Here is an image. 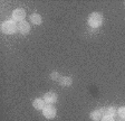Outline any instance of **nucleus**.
<instances>
[{
	"instance_id": "obj_1",
	"label": "nucleus",
	"mask_w": 125,
	"mask_h": 121,
	"mask_svg": "<svg viewBox=\"0 0 125 121\" xmlns=\"http://www.w3.org/2000/svg\"><path fill=\"white\" fill-rule=\"evenodd\" d=\"M17 30H18V25L15 23V20H7L1 24V32L3 34H15Z\"/></svg>"
},
{
	"instance_id": "obj_2",
	"label": "nucleus",
	"mask_w": 125,
	"mask_h": 121,
	"mask_svg": "<svg viewBox=\"0 0 125 121\" xmlns=\"http://www.w3.org/2000/svg\"><path fill=\"white\" fill-rule=\"evenodd\" d=\"M102 23H103V17H102L101 13L98 12H93L91 13V16L88 17V25L93 28H98L102 26Z\"/></svg>"
},
{
	"instance_id": "obj_3",
	"label": "nucleus",
	"mask_w": 125,
	"mask_h": 121,
	"mask_svg": "<svg viewBox=\"0 0 125 121\" xmlns=\"http://www.w3.org/2000/svg\"><path fill=\"white\" fill-rule=\"evenodd\" d=\"M56 114H57V110L52 104L45 105V108L42 109V116L46 119H54L56 117Z\"/></svg>"
},
{
	"instance_id": "obj_4",
	"label": "nucleus",
	"mask_w": 125,
	"mask_h": 121,
	"mask_svg": "<svg viewBox=\"0 0 125 121\" xmlns=\"http://www.w3.org/2000/svg\"><path fill=\"white\" fill-rule=\"evenodd\" d=\"M25 17H26V11L23 10V9L18 8L12 11V20L21 23V21H23Z\"/></svg>"
},
{
	"instance_id": "obj_5",
	"label": "nucleus",
	"mask_w": 125,
	"mask_h": 121,
	"mask_svg": "<svg viewBox=\"0 0 125 121\" xmlns=\"http://www.w3.org/2000/svg\"><path fill=\"white\" fill-rule=\"evenodd\" d=\"M18 30L20 34L22 35H26L29 33V30H30V25H29L28 21H21V23H19L18 24Z\"/></svg>"
},
{
	"instance_id": "obj_6",
	"label": "nucleus",
	"mask_w": 125,
	"mask_h": 121,
	"mask_svg": "<svg viewBox=\"0 0 125 121\" xmlns=\"http://www.w3.org/2000/svg\"><path fill=\"white\" fill-rule=\"evenodd\" d=\"M44 100H45V102L48 103V104L55 103L57 101V94L55 92H47L46 94H44Z\"/></svg>"
},
{
	"instance_id": "obj_7",
	"label": "nucleus",
	"mask_w": 125,
	"mask_h": 121,
	"mask_svg": "<svg viewBox=\"0 0 125 121\" xmlns=\"http://www.w3.org/2000/svg\"><path fill=\"white\" fill-rule=\"evenodd\" d=\"M102 111H103V114L107 117H113L114 118L117 114V110L114 108V107H107V108H101Z\"/></svg>"
},
{
	"instance_id": "obj_8",
	"label": "nucleus",
	"mask_w": 125,
	"mask_h": 121,
	"mask_svg": "<svg viewBox=\"0 0 125 121\" xmlns=\"http://www.w3.org/2000/svg\"><path fill=\"white\" fill-rule=\"evenodd\" d=\"M46 105V102H45L44 99H35L32 101V107H34L36 110H42Z\"/></svg>"
},
{
	"instance_id": "obj_9",
	"label": "nucleus",
	"mask_w": 125,
	"mask_h": 121,
	"mask_svg": "<svg viewBox=\"0 0 125 121\" xmlns=\"http://www.w3.org/2000/svg\"><path fill=\"white\" fill-rule=\"evenodd\" d=\"M103 118V111L102 109H97V110H94L91 113V119L94 121H101Z\"/></svg>"
},
{
	"instance_id": "obj_10",
	"label": "nucleus",
	"mask_w": 125,
	"mask_h": 121,
	"mask_svg": "<svg viewBox=\"0 0 125 121\" xmlns=\"http://www.w3.org/2000/svg\"><path fill=\"white\" fill-rule=\"evenodd\" d=\"M42 21V18L39 13L35 12V13H32V15H30V23H32V24H35V25H40Z\"/></svg>"
},
{
	"instance_id": "obj_11",
	"label": "nucleus",
	"mask_w": 125,
	"mask_h": 121,
	"mask_svg": "<svg viewBox=\"0 0 125 121\" xmlns=\"http://www.w3.org/2000/svg\"><path fill=\"white\" fill-rule=\"evenodd\" d=\"M59 83L62 86H70L73 83V79L69 76H62L59 79Z\"/></svg>"
},
{
	"instance_id": "obj_12",
	"label": "nucleus",
	"mask_w": 125,
	"mask_h": 121,
	"mask_svg": "<svg viewBox=\"0 0 125 121\" xmlns=\"http://www.w3.org/2000/svg\"><path fill=\"white\" fill-rule=\"evenodd\" d=\"M117 114L122 119H125V107H121V108L117 110Z\"/></svg>"
},
{
	"instance_id": "obj_13",
	"label": "nucleus",
	"mask_w": 125,
	"mask_h": 121,
	"mask_svg": "<svg viewBox=\"0 0 125 121\" xmlns=\"http://www.w3.org/2000/svg\"><path fill=\"white\" fill-rule=\"evenodd\" d=\"M50 79L54 80V81L59 80V74H58V72H52V73H50Z\"/></svg>"
},
{
	"instance_id": "obj_14",
	"label": "nucleus",
	"mask_w": 125,
	"mask_h": 121,
	"mask_svg": "<svg viewBox=\"0 0 125 121\" xmlns=\"http://www.w3.org/2000/svg\"><path fill=\"white\" fill-rule=\"evenodd\" d=\"M101 121H115L114 118L113 117H107V116H104L103 118H102Z\"/></svg>"
}]
</instances>
